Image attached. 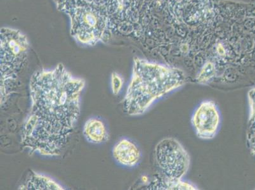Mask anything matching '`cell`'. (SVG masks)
I'll return each instance as SVG.
<instances>
[{
  "label": "cell",
  "mask_w": 255,
  "mask_h": 190,
  "mask_svg": "<svg viewBox=\"0 0 255 190\" xmlns=\"http://www.w3.org/2000/svg\"><path fill=\"white\" fill-rule=\"evenodd\" d=\"M113 154L118 163L129 168L135 166L141 157L137 146L127 139H123L115 146Z\"/></svg>",
  "instance_id": "cell-6"
},
{
  "label": "cell",
  "mask_w": 255,
  "mask_h": 190,
  "mask_svg": "<svg viewBox=\"0 0 255 190\" xmlns=\"http://www.w3.org/2000/svg\"><path fill=\"white\" fill-rule=\"evenodd\" d=\"M23 190H63L64 188L48 176L32 171L24 184L19 187Z\"/></svg>",
  "instance_id": "cell-8"
},
{
  "label": "cell",
  "mask_w": 255,
  "mask_h": 190,
  "mask_svg": "<svg viewBox=\"0 0 255 190\" xmlns=\"http://www.w3.org/2000/svg\"><path fill=\"white\" fill-rule=\"evenodd\" d=\"M62 64L36 71L29 81L31 106L23 124L21 144L27 151L58 156L66 147L78 123L85 87Z\"/></svg>",
  "instance_id": "cell-1"
},
{
  "label": "cell",
  "mask_w": 255,
  "mask_h": 190,
  "mask_svg": "<svg viewBox=\"0 0 255 190\" xmlns=\"http://www.w3.org/2000/svg\"><path fill=\"white\" fill-rule=\"evenodd\" d=\"M191 121L198 138L203 140L214 138L220 122V113L216 105L212 101H204L197 108Z\"/></svg>",
  "instance_id": "cell-5"
},
{
  "label": "cell",
  "mask_w": 255,
  "mask_h": 190,
  "mask_svg": "<svg viewBox=\"0 0 255 190\" xmlns=\"http://www.w3.org/2000/svg\"><path fill=\"white\" fill-rule=\"evenodd\" d=\"M157 166L163 175L173 180H181L186 175L190 166V156L177 140L166 138L155 147Z\"/></svg>",
  "instance_id": "cell-4"
},
{
  "label": "cell",
  "mask_w": 255,
  "mask_h": 190,
  "mask_svg": "<svg viewBox=\"0 0 255 190\" xmlns=\"http://www.w3.org/2000/svg\"><path fill=\"white\" fill-rule=\"evenodd\" d=\"M1 35V106L11 83L26 60L28 43L24 36L14 30L2 29Z\"/></svg>",
  "instance_id": "cell-3"
},
{
  "label": "cell",
  "mask_w": 255,
  "mask_h": 190,
  "mask_svg": "<svg viewBox=\"0 0 255 190\" xmlns=\"http://www.w3.org/2000/svg\"><path fill=\"white\" fill-rule=\"evenodd\" d=\"M187 82L182 72L135 60L124 99L125 112L130 116L142 115L157 99Z\"/></svg>",
  "instance_id": "cell-2"
},
{
  "label": "cell",
  "mask_w": 255,
  "mask_h": 190,
  "mask_svg": "<svg viewBox=\"0 0 255 190\" xmlns=\"http://www.w3.org/2000/svg\"><path fill=\"white\" fill-rule=\"evenodd\" d=\"M83 133L86 140L94 144L106 142L109 139L105 124L97 118H91L86 121L83 126Z\"/></svg>",
  "instance_id": "cell-7"
},
{
  "label": "cell",
  "mask_w": 255,
  "mask_h": 190,
  "mask_svg": "<svg viewBox=\"0 0 255 190\" xmlns=\"http://www.w3.org/2000/svg\"><path fill=\"white\" fill-rule=\"evenodd\" d=\"M124 81L119 74L113 73L111 75V88L113 95H118L122 89Z\"/></svg>",
  "instance_id": "cell-9"
}]
</instances>
